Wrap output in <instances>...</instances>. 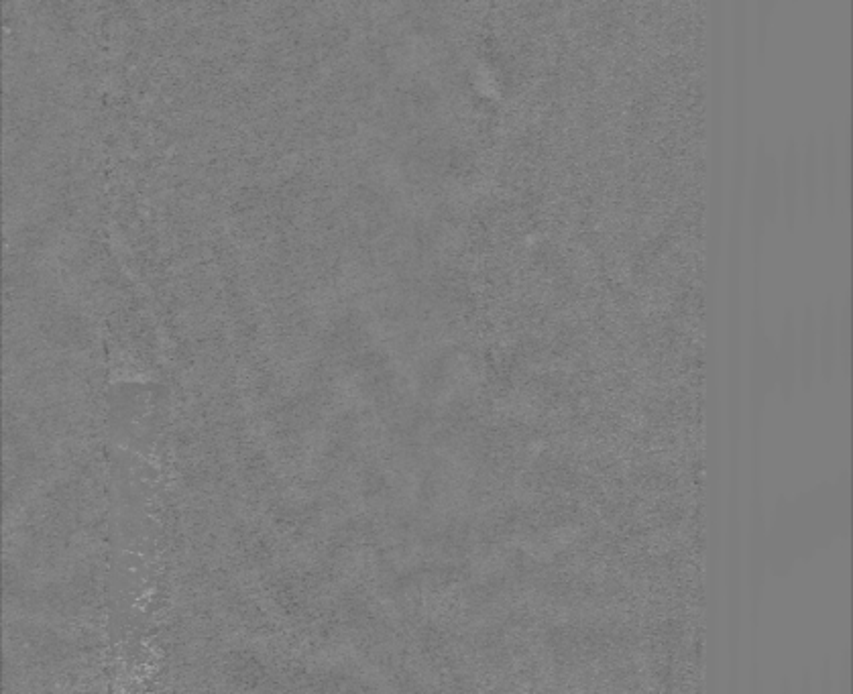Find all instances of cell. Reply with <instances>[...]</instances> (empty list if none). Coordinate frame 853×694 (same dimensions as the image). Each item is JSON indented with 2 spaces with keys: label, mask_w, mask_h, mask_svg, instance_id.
<instances>
[{
  "label": "cell",
  "mask_w": 853,
  "mask_h": 694,
  "mask_svg": "<svg viewBox=\"0 0 853 694\" xmlns=\"http://www.w3.org/2000/svg\"><path fill=\"white\" fill-rule=\"evenodd\" d=\"M796 363H799V373L803 383H811L819 371L817 365V320L815 312L807 308L803 330L796 332Z\"/></svg>",
  "instance_id": "277c9868"
},
{
  "label": "cell",
  "mask_w": 853,
  "mask_h": 694,
  "mask_svg": "<svg viewBox=\"0 0 853 694\" xmlns=\"http://www.w3.org/2000/svg\"><path fill=\"white\" fill-rule=\"evenodd\" d=\"M774 363H776V381L780 383L782 391L790 395L796 383V377H799V363H796V324H794L792 312L784 316L778 346L774 351Z\"/></svg>",
  "instance_id": "6da1fadb"
},
{
  "label": "cell",
  "mask_w": 853,
  "mask_h": 694,
  "mask_svg": "<svg viewBox=\"0 0 853 694\" xmlns=\"http://www.w3.org/2000/svg\"><path fill=\"white\" fill-rule=\"evenodd\" d=\"M799 161H801L799 151H796L794 141L788 139V143L784 145L782 169H778V173H780V198L784 204V216H786L788 224L794 222L796 208H799V192H801V165H799Z\"/></svg>",
  "instance_id": "7a4b0ae2"
},
{
  "label": "cell",
  "mask_w": 853,
  "mask_h": 694,
  "mask_svg": "<svg viewBox=\"0 0 853 694\" xmlns=\"http://www.w3.org/2000/svg\"><path fill=\"white\" fill-rule=\"evenodd\" d=\"M801 178L807 180L805 182V190H807V206L809 212L813 214L815 210V200H817V186H819V153H817V145H815V137H809V147L805 153V165L801 171Z\"/></svg>",
  "instance_id": "5b68a950"
},
{
  "label": "cell",
  "mask_w": 853,
  "mask_h": 694,
  "mask_svg": "<svg viewBox=\"0 0 853 694\" xmlns=\"http://www.w3.org/2000/svg\"><path fill=\"white\" fill-rule=\"evenodd\" d=\"M837 320L839 318L835 314L833 300H827L823 314L819 318V326H817V365L827 379L831 377V373L837 365V355H839Z\"/></svg>",
  "instance_id": "3957f363"
},
{
  "label": "cell",
  "mask_w": 853,
  "mask_h": 694,
  "mask_svg": "<svg viewBox=\"0 0 853 694\" xmlns=\"http://www.w3.org/2000/svg\"><path fill=\"white\" fill-rule=\"evenodd\" d=\"M835 137L831 131L825 135V149H823V173H825V190H827V204L829 210H833L835 204V186H837V149H835Z\"/></svg>",
  "instance_id": "8992f818"
}]
</instances>
